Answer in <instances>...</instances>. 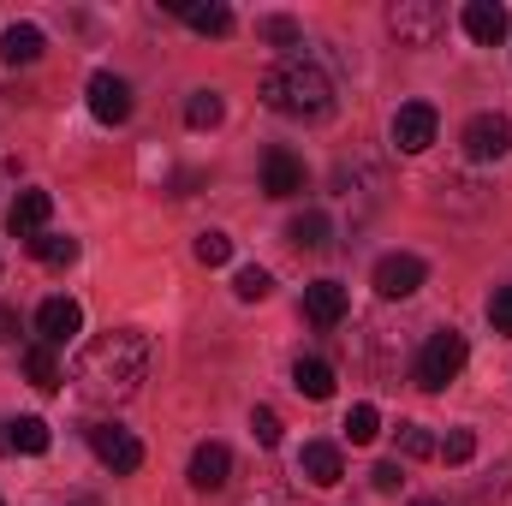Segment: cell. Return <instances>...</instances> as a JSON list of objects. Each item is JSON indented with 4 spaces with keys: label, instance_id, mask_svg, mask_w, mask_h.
<instances>
[{
    "label": "cell",
    "instance_id": "7",
    "mask_svg": "<svg viewBox=\"0 0 512 506\" xmlns=\"http://www.w3.org/2000/svg\"><path fill=\"white\" fill-rule=\"evenodd\" d=\"M465 155H471V161H501V155H512V120L507 114H477V120L465 126Z\"/></svg>",
    "mask_w": 512,
    "mask_h": 506
},
{
    "label": "cell",
    "instance_id": "26",
    "mask_svg": "<svg viewBox=\"0 0 512 506\" xmlns=\"http://www.w3.org/2000/svg\"><path fill=\"white\" fill-rule=\"evenodd\" d=\"M376 435H382V411H376V405H352V411H346V441H352V447H370Z\"/></svg>",
    "mask_w": 512,
    "mask_h": 506
},
{
    "label": "cell",
    "instance_id": "1",
    "mask_svg": "<svg viewBox=\"0 0 512 506\" xmlns=\"http://www.w3.org/2000/svg\"><path fill=\"white\" fill-rule=\"evenodd\" d=\"M143 381H149V334H137V328L96 334L72 364V387L90 405H126Z\"/></svg>",
    "mask_w": 512,
    "mask_h": 506
},
{
    "label": "cell",
    "instance_id": "3",
    "mask_svg": "<svg viewBox=\"0 0 512 506\" xmlns=\"http://www.w3.org/2000/svg\"><path fill=\"white\" fill-rule=\"evenodd\" d=\"M387 30H393L405 48H435L441 30H447V6H441V0H393V6H387Z\"/></svg>",
    "mask_w": 512,
    "mask_h": 506
},
{
    "label": "cell",
    "instance_id": "15",
    "mask_svg": "<svg viewBox=\"0 0 512 506\" xmlns=\"http://www.w3.org/2000/svg\"><path fill=\"white\" fill-rule=\"evenodd\" d=\"M227 477H233V453H227L221 441H203V447L191 453V489L215 495V489H227Z\"/></svg>",
    "mask_w": 512,
    "mask_h": 506
},
{
    "label": "cell",
    "instance_id": "32",
    "mask_svg": "<svg viewBox=\"0 0 512 506\" xmlns=\"http://www.w3.org/2000/svg\"><path fill=\"white\" fill-rule=\"evenodd\" d=\"M489 322H495L501 334H512V286H495V298H489Z\"/></svg>",
    "mask_w": 512,
    "mask_h": 506
},
{
    "label": "cell",
    "instance_id": "21",
    "mask_svg": "<svg viewBox=\"0 0 512 506\" xmlns=\"http://www.w3.org/2000/svg\"><path fill=\"white\" fill-rule=\"evenodd\" d=\"M48 423L42 417H18V423H6V447L12 453H48Z\"/></svg>",
    "mask_w": 512,
    "mask_h": 506
},
{
    "label": "cell",
    "instance_id": "29",
    "mask_svg": "<svg viewBox=\"0 0 512 506\" xmlns=\"http://www.w3.org/2000/svg\"><path fill=\"white\" fill-rule=\"evenodd\" d=\"M197 262H203V268L233 262V239H227V233H203V239H197Z\"/></svg>",
    "mask_w": 512,
    "mask_h": 506
},
{
    "label": "cell",
    "instance_id": "17",
    "mask_svg": "<svg viewBox=\"0 0 512 506\" xmlns=\"http://www.w3.org/2000/svg\"><path fill=\"white\" fill-rule=\"evenodd\" d=\"M167 12L185 18L197 36H227V30H233V12H227L221 0H209V6H203V0H167Z\"/></svg>",
    "mask_w": 512,
    "mask_h": 506
},
{
    "label": "cell",
    "instance_id": "24",
    "mask_svg": "<svg viewBox=\"0 0 512 506\" xmlns=\"http://www.w3.org/2000/svg\"><path fill=\"white\" fill-rule=\"evenodd\" d=\"M30 256H36V262H48V268H72V262H78V239L42 233V239H30Z\"/></svg>",
    "mask_w": 512,
    "mask_h": 506
},
{
    "label": "cell",
    "instance_id": "2",
    "mask_svg": "<svg viewBox=\"0 0 512 506\" xmlns=\"http://www.w3.org/2000/svg\"><path fill=\"white\" fill-rule=\"evenodd\" d=\"M262 108H274L286 120H328L334 114V84L316 60L292 54V60L262 72Z\"/></svg>",
    "mask_w": 512,
    "mask_h": 506
},
{
    "label": "cell",
    "instance_id": "35",
    "mask_svg": "<svg viewBox=\"0 0 512 506\" xmlns=\"http://www.w3.org/2000/svg\"><path fill=\"white\" fill-rule=\"evenodd\" d=\"M0 340H18V316H12L6 304H0Z\"/></svg>",
    "mask_w": 512,
    "mask_h": 506
},
{
    "label": "cell",
    "instance_id": "6",
    "mask_svg": "<svg viewBox=\"0 0 512 506\" xmlns=\"http://www.w3.org/2000/svg\"><path fill=\"white\" fill-rule=\"evenodd\" d=\"M435 131H441V120H435L429 102H405V108L393 114V149H399V155H423V149L435 143Z\"/></svg>",
    "mask_w": 512,
    "mask_h": 506
},
{
    "label": "cell",
    "instance_id": "22",
    "mask_svg": "<svg viewBox=\"0 0 512 506\" xmlns=\"http://www.w3.org/2000/svg\"><path fill=\"white\" fill-rule=\"evenodd\" d=\"M256 36H268L274 48H286V60H292V54L304 48V30H298V24H292L286 12H268V18H256Z\"/></svg>",
    "mask_w": 512,
    "mask_h": 506
},
{
    "label": "cell",
    "instance_id": "16",
    "mask_svg": "<svg viewBox=\"0 0 512 506\" xmlns=\"http://www.w3.org/2000/svg\"><path fill=\"white\" fill-rule=\"evenodd\" d=\"M304 316H310L316 328H340V316H346V286H340V280H310V286H304Z\"/></svg>",
    "mask_w": 512,
    "mask_h": 506
},
{
    "label": "cell",
    "instance_id": "5",
    "mask_svg": "<svg viewBox=\"0 0 512 506\" xmlns=\"http://www.w3.org/2000/svg\"><path fill=\"white\" fill-rule=\"evenodd\" d=\"M90 447H96V459L114 471V477H131L137 465H143V441L120 429V423H90Z\"/></svg>",
    "mask_w": 512,
    "mask_h": 506
},
{
    "label": "cell",
    "instance_id": "20",
    "mask_svg": "<svg viewBox=\"0 0 512 506\" xmlns=\"http://www.w3.org/2000/svg\"><path fill=\"white\" fill-rule=\"evenodd\" d=\"M286 239H292L298 251H328V215H322V209H304V215L286 227Z\"/></svg>",
    "mask_w": 512,
    "mask_h": 506
},
{
    "label": "cell",
    "instance_id": "14",
    "mask_svg": "<svg viewBox=\"0 0 512 506\" xmlns=\"http://www.w3.org/2000/svg\"><path fill=\"white\" fill-rule=\"evenodd\" d=\"M298 477H310L316 489H334V483L346 477L340 447H334V441H304V453H298Z\"/></svg>",
    "mask_w": 512,
    "mask_h": 506
},
{
    "label": "cell",
    "instance_id": "27",
    "mask_svg": "<svg viewBox=\"0 0 512 506\" xmlns=\"http://www.w3.org/2000/svg\"><path fill=\"white\" fill-rule=\"evenodd\" d=\"M399 453H405V459H435L441 441H435L423 423H399Z\"/></svg>",
    "mask_w": 512,
    "mask_h": 506
},
{
    "label": "cell",
    "instance_id": "12",
    "mask_svg": "<svg viewBox=\"0 0 512 506\" xmlns=\"http://www.w3.org/2000/svg\"><path fill=\"white\" fill-rule=\"evenodd\" d=\"M48 215H54V197L48 191H18V203H12V215H6V227H12V239H42L48 233Z\"/></svg>",
    "mask_w": 512,
    "mask_h": 506
},
{
    "label": "cell",
    "instance_id": "23",
    "mask_svg": "<svg viewBox=\"0 0 512 506\" xmlns=\"http://www.w3.org/2000/svg\"><path fill=\"white\" fill-rule=\"evenodd\" d=\"M24 370H30V381H36V387H42V393H60V364H54V346H30V352H24Z\"/></svg>",
    "mask_w": 512,
    "mask_h": 506
},
{
    "label": "cell",
    "instance_id": "11",
    "mask_svg": "<svg viewBox=\"0 0 512 506\" xmlns=\"http://www.w3.org/2000/svg\"><path fill=\"white\" fill-rule=\"evenodd\" d=\"M262 191L280 197V203L298 197V191H304V161H298L292 149H268V155H262Z\"/></svg>",
    "mask_w": 512,
    "mask_h": 506
},
{
    "label": "cell",
    "instance_id": "13",
    "mask_svg": "<svg viewBox=\"0 0 512 506\" xmlns=\"http://www.w3.org/2000/svg\"><path fill=\"white\" fill-rule=\"evenodd\" d=\"M78 328H84V310H78V298H48V304L36 310V334H42V346H66Z\"/></svg>",
    "mask_w": 512,
    "mask_h": 506
},
{
    "label": "cell",
    "instance_id": "18",
    "mask_svg": "<svg viewBox=\"0 0 512 506\" xmlns=\"http://www.w3.org/2000/svg\"><path fill=\"white\" fill-rule=\"evenodd\" d=\"M42 48H48V36H42L36 24H6V30H0V60H6V66H36Z\"/></svg>",
    "mask_w": 512,
    "mask_h": 506
},
{
    "label": "cell",
    "instance_id": "9",
    "mask_svg": "<svg viewBox=\"0 0 512 506\" xmlns=\"http://www.w3.org/2000/svg\"><path fill=\"white\" fill-rule=\"evenodd\" d=\"M90 114H96L102 126H126L131 120V84L126 78L96 72V78H90Z\"/></svg>",
    "mask_w": 512,
    "mask_h": 506
},
{
    "label": "cell",
    "instance_id": "28",
    "mask_svg": "<svg viewBox=\"0 0 512 506\" xmlns=\"http://www.w3.org/2000/svg\"><path fill=\"white\" fill-rule=\"evenodd\" d=\"M233 292H239L245 304H256V298H268V292H274V274L251 262V268H239V274H233Z\"/></svg>",
    "mask_w": 512,
    "mask_h": 506
},
{
    "label": "cell",
    "instance_id": "30",
    "mask_svg": "<svg viewBox=\"0 0 512 506\" xmlns=\"http://www.w3.org/2000/svg\"><path fill=\"white\" fill-rule=\"evenodd\" d=\"M471 453H477V435H471V429H447V441H441V459H447V465H465Z\"/></svg>",
    "mask_w": 512,
    "mask_h": 506
},
{
    "label": "cell",
    "instance_id": "10",
    "mask_svg": "<svg viewBox=\"0 0 512 506\" xmlns=\"http://www.w3.org/2000/svg\"><path fill=\"white\" fill-rule=\"evenodd\" d=\"M417 286H423V262L411 251H393V256L376 262V292H382V298H411Z\"/></svg>",
    "mask_w": 512,
    "mask_h": 506
},
{
    "label": "cell",
    "instance_id": "34",
    "mask_svg": "<svg viewBox=\"0 0 512 506\" xmlns=\"http://www.w3.org/2000/svg\"><path fill=\"white\" fill-rule=\"evenodd\" d=\"M239 506H292V495H280V489H268V483H262V489H251Z\"/></svg>",
    "mask_w": 512,
    "mask_h": 506
},
{
    "label": "cell",
    "instance_id": "8",
    "mask_svg": "<svg viewBox=\"0 0 512 506\" xmlns=\"http://www.w3.org/2000/svg\"><path fill=\"white\" fill-rule=\"evenodd\" d=\"M459 24H465V36L483 42V48H501V42L512 36V18H507L501 0H471V6L459 12Z\"/></svg>",
    "mask_w": 512,
    "mask_h": 506
},
{
    "label": "cell",
    "instance_id": "19",
    "mask_svg": "<svg viewBox=\"0 0 512 506\" xmlns=\"http://www.w3.org/2000/svg\"><path fill=\"white\" fill-rule=\"evenodd\" d=\"M292 387H298L304 399H328V393H334V370H328L322 358H298V364H292Z\"/></svg>",
    "mask_w": 512,
    "mask_h": 506
},
{
    "label": "cell",
    "instance_id": "4",
    "mask_svg": "<svg viewBox=\"0 0 512 506\" xmlns=\"http://www.w3.org/2000/svg\"><path fill=\"white\" fill-rule=\"evenodd\" d=\"M465 334H453V328H441V334H429V346L417 352V387H429V393H441L447 381H459L465 370Z\"/></svg>",
    "mask_w": 512,
    "mask_h": 506
},
{
    "label": "cell",
    "instance_id": "36",
    "mask_svg": "<svg viewBox=\"0 0 512 506\" xmlns=\"http://www.w3.org/2000/svg\"><path fill=\"white\" fill-rule=\"evenodd\" d=\"M417 506H441V501H417Z\"/></svg>",
    "mask_w": 512,
    "mask_h": 506
},
{
    "label": "cell",
    "instance_id": "33",
    "mask_svg": "<svg viewBox=\"0 0 512 506\" xmlns=\"http://www.w3.org/2000/svg\"><path fill=\"white\" fill-rule=\"evenodd\" d=\"M370 477H376V489H382V495H393V489H399V483H405V471H399V465H393V459H387V465H376V471H370Z\"/></svg>",
    "mask_w": 512,
    "mask_h": 506
},
{
    "label": "cell",
    "instance_id": "31",
    "mask_svg": "<svg viewBox=\"0 0 512 506\" xmlns=\"http://www.w3.org/2000/svg\"><path fill=\"white\" fill-rule=\"evenodd\" d=\"M251 435L262 441V447H280V417H274L268 405H256L251 411Z\"/></svg>",
    "mask_w": 512,
    "mask_h": 506
},
{
    "label": "cell",
    "instance_id": "25",
    "mask_svg": "<svg viewBox=\"0 0 512 506\" xmlns=\"http://www.w3.org/2000/svg\"><path fill=\"white\" fill-rule=\"evenodd\" d=\"M221 114H227V102H221L215 90H197V96L185 102V126H191V131H209V126H221Z\"/></svg>",
    "mask_w": 512,
    "mask_h": 506
}]
</instances>
